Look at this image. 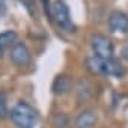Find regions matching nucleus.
Returning a JSON list of instances; mask_svg holds the SVG:
<instances>
[{
    "instance_id": "4",
    "label": "nucleus",
    "mask_w": 128,
    "mask_h": 128,
    "mask_svg": "<svg viewBox=\"0 0 128 128\" xmlns=\"http://www.w3.org/2000/svg\"><path fill=\"white\" fill-rule=\"evenodd\" d=\"M90 47L94 51V56L101 59H113L114 56V45L113 42L101 33H95L90 36Z\"/></svg>"
},
{
    "instance_id": "12",
    "label": "nucleus",
    "mask_w": 128,
    "mask_h": 128,
    "mask_svg": "<svg viewBox=\"0 0 128 128\" xmlns=\"http://www.w3.org/2000/svg\"><path fill=\"white\" fill-rule=\"evenodd\" d=\"M122 57L128 62V47H125V48H122Z\"/></svg>"
},
{
    "instance_id": "2",
    "label": "nucleus",
    "mask_w": 128,
    "mask_h": 128,
    "mask_svg": "<svg viewBox=\"0 0 128 128\" xmlns=\"http://www.w3.org/2000/svg\"><path fill=\"white\" fill-rule=\"evenodd\" d=\"M9 116L17 128H35V125L39 122L38 110L26 101L17 102L12 107Z\"/></svg>"
},
{
    "instance_id": "8",
    "label": "nucleus",
    "mask_w": 128,
    "mask_h": 128,
    "mask_svg": "<svg viewBox=\"0 0 128 128\" xmlns=\"http://www.w3.org/2000/svg\"><path fill=\"white\" fill-rule=\"evenodd\" d=\"M71 90V80L70 77L66 76H60L54 80L53 83V92L56 95H63V94H66Z\"/></svg>"
},
{
    "instance_id": "5",
    "label": "nucleus",
    "mask_w": 128,
    "mask_h": 128,
    "mask_svg": "<svg viewBox=\"0 0 128 128\" xmlns=\"http://www.w3.org/2000/svg\"><path fill=\"white\" fill-rule=\"evenodd\" d=\"M11 60L14 65L17 66H26L30 63L32 60V53L29 50V47L24 44V42H15L12 47H11Z\"/></svg>"
},
{
    "instance_id": "7",
    "label": "nucleus",
    "mask_w": 128,
    "mask_h": 128,
    "mask_svg": "<svg viewBox=\"0 0 128 128\" xmlns=\"http://www.w3.org/2000/svg\"><path fill=\"white\" fill-rule=\"evenodd\" d=\"M76 128H95L96 126V113L94 110H83L77 114L74 120Z\"/></svg>"
},
{
    "instance_id": "10",
    "label": "nucleus",
    "mask_w": 128,
    "mask_h": 128,
    "mask_svg": "<svg viewBox=\"0 0 128 128\" xmlns=\"http://www.w3.org/2000/svg\"><path fill=\"white\" fill-rule=\"evenodd\" d=\"M8 113V95L5 92H0V118H5Z\"/></svg>"
},
{
    "instance_id": "6",
    "label": "nucleus",
    "mask_w": 128,
    "mask_h": 128,
    "mask_svg": "<svg viewBox=\"0 0 128 128\" xmlns=\"http://www.w3.org/2000/svg\"><path fill=\"white\" fill-rule=\"evenodd\" d=\"M107 24L112 33H128V15L122 11H113L108 15Z\"/></svg>"
},
{
    "instance_id": "13",
    "label": "nucleus",
    "mask_w": 128,
    "mask_h": 128,
    "mask_svg": "<svg viewBox=\"0 0 128 128\" xmlns=\"http://www.w3.org/2000/svg\"><path fill=\"white\" fill-rule=\"evenodd\" d=\"M3 51H5L3 48H0V59H2V56H3Z\"/></svg>"
},
{
    "instance_id": "3",
    "label": "nucleus",
    "mask_w": 128,
    "mask_h": 128,
    "mask_svg": "<svg viewBox=\"0 0 128 128\" xmlns=\"http://www.w3.org/2000/svg\"><path fill=\"white\" fill-rule=\"evenodd\" d=\"M50 15L53 18V21L56 23V26L60 27L63 32H74L76 30V24L72 21L70 8L63 0H56L50 6Z\"/></svg>"
},
{
    "instance_id": "1",
    "label": "nucleus",
    "mask_w": 128,
    "mask_h": 128,
    "mask_svg": "<svg viewBox=\"0 0 128 128\" xmlns=\"http://www.w3.org/2000/svg\"><path fill=\"white\" fill-rule=\"evenodd\" d=\"M86 68L96 76H107L120 78L124 76V66L113 57V59H101L96 56H89L86 59Z\"/></svg>"
},
{
    "instance_id": "11",
    "label": "nucleus",
    "mask_w": 128,
    "mask_h": 128,
    "mask_svg": "<svg viewBox=\"0 0 128 128\" xmlns=\"http://www.w3.org/2000/svg\"><path fill=\"white\" fill-rule=\"evenodd\" d=\"M6 12V0H0V18Z\"/></svg>"
},
{
    "instance_id": "9",
    "label": "nucleus",
    "mask_w": 128,
    "mask_h": 128,
    "mask_svg": "<svg viewBox=\"0 0 128 128\" xmlns=\"http://www.w3.org/2000/svg\"><path fill=\"white\" fill-rule=\"evenodd\" d=\"M17 32L14 30H5L0 33V48H11L17 42Z\"/></svg>"
}]
</instances>
